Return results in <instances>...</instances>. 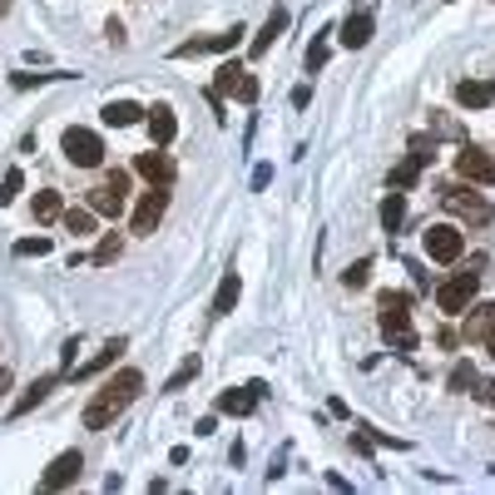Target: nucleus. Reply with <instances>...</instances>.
Masks as SVG:
<instances>
[{"instance_id":"e433bc0d","label":"nucleus","mask_w":495,"mask_h":495,"mask_svg":"<svg viewBox=\"0 0 495 495\" xmlns=\"http://www.w3.org/2000/svg\"><path fill=\"white\" fill-rule=\"evenodd\" d=\"M105 30H109V45H124V25H119V21H109Z\"/></svg>"},{"instance_id":"aec40b11","label":"nucleus","mask_w":495,"mask_h":495,"mask_svg":"<svg viewBox=\"0 0 495 495\" xmlns=\"http://www.w3.org/2000/svg\"><path fill=\"white\" fill-rule=\"evenodd\" d=\"M282 30H288V11H282V5H278V11L268 15V25H263V30L253 35V45H248V55H253V60H263V55L273 50V40H278Z\"/></svg>"},{"instance_id":"f3484780","label":"nucleus","mask_w":495,"mask_h":495,"mask_svg":"<svg viewBox=\"0 0 495 495\" xmlns=\"http://www.w3.org/2000/svg\"><path fill=\"white\" fill-rule=\"evenodd\" d=\"M456 105H461V109L495 105V80H461V85H456Z\"/></svg>"},{"instance_id":"f257e3e1","label":"nucleus","mask_w":495,"mask_h":495,"mask_svg":"<svg viewBox=\"0 0 495 495\" xmlns=\"http://www.w3.org/2000/svg\"><path fill=\"white\" fill-rule=\"evenodd\" d=\"M139 391H144V372H134V366H124L119 377H109L105 387L95 391V401L85 407V431L114 426V421L134 407V397H139Z\"/></svg>"},{"instance_id":"39448f33","label":"nucleus","mask_w":495,"mask_h":495,"mask_svg":"<svg viewBox=\"0 0 495 495\" xmlns=\"http://www.w3.org/2000/svg\"><path fill=\"white\" fill-rule=\"evenodd\" d=\"M475 282H481V273H456L451 282L436 288V307H441V313H466L475 302Z\"/></svg>"},{"instance_id":"bb28decb","label":"nucleus","mask_w":495,"mask_h":495,"mask_svg":"<svg viewBox=\"0 0 495 495\" xmlns=\"http://www.w3.org/2000/svg\"><path fill=\"white\" fill-rule=\"evenodd\" d=\"M119 253H124V243H119V233H105V238H99V248H95V258H89V263H99V268H109V263L119 258Z\"/></svg>"},{"instance_id":"6ab92c4d","label":"nucleus","mask_w":495,"mask_h":495,"mask_svg":"<svg viewBox=\"0 0 495 495\" xmlns=\"http://www.w3.org/2000/svg\"><path fill=\"white\" fill-rule=\"evenodd\" d=\"M491 332H495V302H475V307H466V337H471V342H485Z\"/></svg>"},{"instance_id":"a211bd4d","label":"nucleus","mask_w":495,"mask_h":495,"mask_svg":"<svg viewBox=\"0 0 495 495\" xmlns=\"http://www.w3.org/2000/svg\"><path fill=\"white\" fill-rule=\"evenodd\" d=\"M144 114H149V109H139L134 99H109V105L99 109V119H105L109 130H130V124H139Z\"/></svg>"},{"instance_id":"0eeeda50","label":"nucleus","mask_w":495,"mask_h":495,"mask_svg":"<svg viewBox=\"0 0 495 495\" xmlns=\"http://www.w3.org/2000/svg\"><path fill=\"white\" fill-rule=\"evenodd\" d=\"M124 194H130V173H109V183L89 189V208H95L99 218H119V208H124Z\"/></svg>"},{"instance_id":"1a4fd4ad","label":"nucleus","mask_w":495,"mask_h":495,"mask_svg":"<svg viewBox=\"0 0 495 495\" xmlns=\"http://www.w3.org/2000/svg\"><path fill=\"white\" fill-rule=\"evenodd\" d=\"M80 471H85V456H80V451H60L50 461V471L40 475V491H65V485L80 481Z\"/></svg>"},{"instance_id":"58836bf2","label":"nucleus","mask_w":495,"mask_h":495,"mask_svg":"<svg viewBox=\"0 0 495 495\" xmlns=\"http://www.w3.org/2000/svg\"><path fill=\"white\" fill-rule=\"evenodd\" d=\"M0 391H11V372L5 366H0Z\"/></svg>"},{"instance_id":"a19ab883","label":"nucleus","mask_w":495,"mask_h":495,"mask_svg":"<svg viewBox=\"0 0 495 495\" xmlns=\"http://www.w3.org/2000/svg\"><path fill=\"white\" fill-rule=\"evenodd\" d=\"M5 11H11V0H0V15H5Z\"/></svg>"},{"instance_id":"72a5a7b5","label":"nucleus","mask_w":495,"mask_h":495,"mask_svg":"<svg viewBox=\"0 0 495 495\" xmlns=\"http://www.w3.org/2000/svg\"><path fill=\"white\" fill-rule=\"evenodd\" d=\"M366 273H372V258H357L352 268L342 273V282H347V288H366Z\"/></svg>"},{"instance_id":"c756f323","label":"nucleus","mask_w":495,"mask_h":495,"mask_svg":"<svg viewBox=\"0 0 495 495\" xmlns=\"http://www.w3.org/2000/svg\"><path fill=\"white\" fill-rule=\"evenodd\" d=\"M60 214H65L60 194H40V198H35V218H40V223H50V218H60Z\"/></svg>"},{"instance_id":"cd10ccee","label":"nucleus","mask_w":495,"mask_h":495,"mask_svg":"<svg viewBox=\"0 0 495 495\" xmlns=\"http://www.w3.org/2000/svg\"><path fill=\"white\" fill-rule=\"evenodd\" d=\"M50 238H21V243H15V258H50Z\"/></svg>"},{"instance_id":"393cba45","label":"nucleus","mask_w":495,"mask_h":495,"mask_svg":"<svg viewBox=\"0 0 495 495\" xmlns=\"http://www.w3.org/2000/svg\"><path fill=\"white\" fill-rule=\"evenodd\" d=\"M243 70H248V65H238V60H228V65H218V80H214V89H218V95H238V80H243Z\"/></svg>"},{"instance_id":"f704fd0d","label":"nucleus","mask_w":495,"mask_h":495,"mask_svg":"<svg viewBox=\"0 0 495 495\" xmlns=\"http://www.w3.org/2000/svg\"><path fill=\"white\" fill-rule=\"evenodd\" d=\"M268 183H273V164H258V169H253V189H258V194H263Z\"/></svg>"},{"instance_id":"a878e982","label":"nucleus","mask_w":495,"mask_h":495,"mask_svg":"<svg viewBox=\"0 0 495 495\" xmlns=\"http://www.w3.org/2000/svg\"><path fill=\"white\" fill-rule=\"evenodd\" d=\"M55 80H70V70H50V75H30V70H21V75H11L15 89H35V85H55Z\"/></svg>"},{"instance_id":"dca6fc26","label":"nucleus","mask_w":495,"mask_h":495,"mask_svg":"<svg viewBox=\"0 0 495 495\" xmlns=\"http://www.w3.org/2000/svg\"><path fill=\"white\" fill-rule=\"evenodd\" d=\"M134 169H139L149 183H159V189H169V183H173V173H179V169H173V159H169V154H164V149H154V154H139V159H134Z\"/></svg>"},{"instance_id":"20e7f679","label":"nucleus","mask_w":495,"mask_h":495,"mask_svg":"<svg viewBox=\"0 0 495 495\" xmlns=\"http://www.w3.org/2000/svg\"><path fill=\"white\" fill-rule=\"evenodd\" d=\"M441 208L456 214V218H466V223H491V204L475 194L471 183H451V189H441Z\"/></svg>"},{"instance_id":"4468645a","label":"nucleus","mask_w":495,"mask_h":495,"mask_svg":"<svg viewBox=\"0 0 495 495\" xmlns=\"http://www.w3.org/2000/svg\"><path fill=\"white\" fill-rule=\"evenodd\" d=\"M144 124H149V139H154V149H169V144H173V134H179V119H173V109H169V105H154L149 114H144Z\"/></svg>"},{"instance_id":"ea45409f","label":"nucleus","mask_w":495,"mask_h":495,"mask_svg":"<svg viewBox=\"0 0 495 495\" xmlns=\"http://www.w3.org/2000/svg\"><path fill=\"white\" fill-rule=\"evenodd\" d=\"M485 347H491V357H495V332H491V337H485Z\"/></svg>"},{"instance_id":"2eb2a0df","label":"nucleus","mask_w":495,"mask_h":495,"mask_svg":"<svg viewBox=\"0 0 495 495\" xmlns=\"http://www.w3.org/2000/svg\"><path fill=\"white\" fill-rule=\"evenodd\" d=\"M372 30H377V15H372V11H352L342 21V45H347V50H362V45H372Z\"/></svg>"},{"instance_id":"f03ea898","label":"nucleus","mask_w":495,"mask_h":495,"mask_svg":"<svg viewBox=\"0 0 495 495\" xmlns=\"http://www.w3.org/2000/svg\"><path fill=\"white\" fill-rule=\"evenodd\" d=\"M377 313H382V332H387V342L401 347V352H411V347H416V332H411V298L407 292H382Z\"/></svg>"},{"instance_id":"c9c22d12","label":"nucleus","mask_w":495,"mask_h":495,"mask_svg":"<svg viewBox=\"0 0 495 495\" xmlns=\"http://www.w3.org/2000/svg\"><path fill=\"white\" fill-rule=\"evenodd\" d=\"M307 105H313V89L298 85V89H292V109H307Z\"/></svg>"},{"instance_id":"f8f14e48","label":"nucleus","mask_w":495,"mask_h":495,"mask_svg":"<svg viewBox=\"0 0 495 495\" xmlns=\"http://www.w3.org/2000/svg\"><path fill=\"white\" fill-rule=\"evenodd\" d=\"M263 382H248V387H228L223 397H218V411H223V416H253V407H258L263 401Z\"/></svg>"},{"instance_id":"5701e85b","label":"nucleus","mask_w":495,"mask_h":495,"mask_svg":"<svg viewBox=\"0 0 495 495\" xmlns=\"http://www.w3.org/2000/svg\"><path fill=\"white\" fill-rule=\"evenodd\" d=\"M55 382H60V377H35L30 387H25V397L15 401V416H25V411H35V407H40V401L55 391Z\"/></svg>"},{"instance_id":"b1692460","label":"nucleus","mask_w":495,"mask_h":495,"mask_svg":"<svg viewBox=\"0 0 495 495\" xmlns=\"http://www.w3.org/2000/svg\"><path fill=\"white\" fill-rule=\"evenodd\" d=\"M60 218H65V228H70V233H75V238H85V233H95V208H65V214H60Z\"/></svg>"},{"instance_id":"6e6552de","label":"nucleus","mask_w":495,"mask_h":495,"mask_svg":"<svg viewBox=\"0 0 495 495\" xmlns=\"http://www.w3.org/2000/svg\"><path fill=\"white\" fill-rule=\"evenodd\" d=\"M243 35H248L243 25H233V30H223V35H198V40H183L179 50H173V60H194V55H223V50H233Z\"/></svg>"},{"instance_id":"423d86ee","label":"nucleus","mask_w":495,"mask_h":495,"mask_svg":"<svg viewBox=\"0 0 495 495\" xmlns=\"http://www.w3.org/2000/svg\"><path fill=\"white\" fill-rule=\"evenodd\" d=\"M466 253V238L456 233L451 223H431L426 228V258L431 263H456Z\"/></svg>"},{"instance_id":"4c0bfd02","label":"nucleus","mask_w":495,"mask_h":495,"mask_svg":"<svg viewBox=\"0 0 495 495\" xmlns=\"http://www.w3.org/2000/svg\"><path fill=\"white\" fill-rule=\"evenodd\" d=\"M475 387H481V397H485V401H495V387H491V382H475Z\"/></svg>"},{"instance_id":"4be33fe9","label":"nucleus","mask_w":495,"mask_h":495,"mask_svg":"<svg viewBox=\"0 0 495 495\" xmlns=\"http://www.w3.org/2000/svg\"><path fill=\"white\" fill-rule=\"evenodd\" d=\"M401 223H407V194H401V189H391V194L382 198V228H387V233H397Z\"/></svg>"},{"instance_id":"c85d7f7f","label":"nucleus","mask_w":495,"mask_h":495,"mask_svg":"<svg viewBox=\"0 0 495 495\" xmlns=\"http://www.w3.org/2000/svg\"><path fill=\"white\" fill-rule=\"evenodd\" d=\"M194 377H198V357H189V362H183V366H179V372H173L169 382H164V391H183V387H189V382H194Z\"/></svg>"},{"instance_id":"7ed1b4c3","label":"nucleus","mask_w":495,"mask_h":495,"mask_svg":"<svg viewBox=\"0 0 495 495\" xmlns=\"http://www.w3.org/2000/svg\"><path fill=\"white\" fill-rule=\"evenodd\" d=\"M60 149H65V159L75 164V169H99V164H105V144H99V134L80 130V124H70V130H65Z\"/></svg>"},{"instance_id":"9d476101","label":"nucleus","mask_w":495,"mask_h":495,"mask_svg":"<svg viewBox=\"0 0 495 495\" xmlns=\"http://www.w3.org/2000/svg\"><path fill=\"white\" fill-rule=\"evenodd\" d=\"M456 169H461V179L466 183H491L495 179V159L485 149H475V144H461V154H456Z\"/></svg>"},{"instance_id":"412c9836","label":"nucleus","mask_w":495,"mask_h":495,"mask_svg":"<svg viewBox=\"0 0 495 495\" xmlns=\"http://www.w3.org/2000/svg\"><path fill=\"white\" fill-rule=\"evenodd\" d=\"M238 292H243V282H238V268L233 273H223V282H218V292H214V317H228L238 307Z\"/></svg>"},{"instance_id":"ddd939ff","label":"nucleus","mask_w":495,"mask_h":495,"mask_svg":"<svg viewBox=\"0 0 495 495\" xmlns=\"http://www.w3.org/2000/svg\"><path fill=\"white\" fill-rule=\"evenodd\" d=\"M119 352H124V337H114V342H105L89 362H80V366H70V382H89V377H99L105 366H114L119 362Z\"/></svg>"},{"instance_id":"9b49d317","label":"nucleus","mask_w":495,"mask_h":495,"mask_svg":"<svg viewBox=\"0 0 495 495\" xmlns=\"http://www.w3.org/2000/svg\"><path fill=\"white\" fill-rule=\"evenodd\" d=\"M164 214H169V194L154 183L149 194L139 198V208H134V233H154V228L164 223Z\"/></svg>"},{"instance_id":"473e14b6","label":"nucleus","mask_w":495,"mask_h":495,"mask_svg":"<svg viewBox=\"0 0 495 495\" xmlns=\"http://www.w3.org/2000/svg\"><path fill=\"white\" fill-rule=\"evenodd\" d=\"M323 35H327V30H317V40L307 45V75H317V70L327 65V40H323Z\"/></svg>"},{"instance_id":"7c9ffc66","label":"nucleus","mask_w":495,"mask_h":495,"mask_svg":"<svg viewBox=\"0 0 495 495\" xmlns=\"http://www.w3.org/2000/svg\"><path fill=\"white\" fill-rule=\"evenodd\" d=\"M21 189H25V173L11 169V173H5V183H0V208L15 204V198H21Z\"/></svg>"},{"instance_id":"2f4dec72","label":"nucleus","mask_w":495,"mask_h":495,"mask_svg":"<svg viewBox=\"0 0 495 495\" xmlns=\"http://www.w3.org/2000/svg\"><path fill=\"white\" fill-rule=\"evenodd\" d=\"M475 362H456V372H451V391H471L475 387Z\"/></svg>"}]
</instances>
